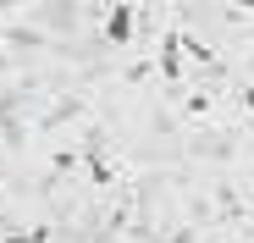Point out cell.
<instances>
[{"label": "cell", "mask_w": 254, "mask_h": 243, "mask_svg": "<svg viewBox=\"0 0 254 243\" xmlns=\"http://www.w3.org/2000/svg\"><path fill=\"white\" fill-rule=\"evenodd\" d=\"M105 39H111V45H127V39H133V6H116L105 17Z\"/></svg>", "instance_id": "cell-1"}, {"label": "cell", "mask_w": 254, "mask_h": 243, "mask_svg": "<svg viewBox=\"0 0 254 243\" xmlns=\"http://www.w3.org/2000/svg\"><path fill=\"white\" fill-rule=\"evenodd\" d=\"M238 6H254V0H238Z\"/></svg>", "instance_id": "cell-2"}]
</instances>
